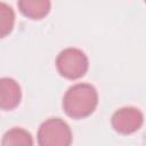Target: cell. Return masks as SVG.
Masks as SVG:
<instances>
[{"mask_svg":"<svg viewBox=\"0 0 146 146\" xmlns=\"http://www.w3.org/2000/svg\"><path fill=\"white\" fill-rule=\"evenodd\" d=\"M98 105V92L90 83H76L67 89L63 97V110L72 119L91 115Z\"/></svg>","mask_w":146,"mask_h":146,"instance_id":"1","label":"cell"},{"mask_svg":"<svg viewBox=\"0 0 146 146\" xmlns=\"http://www.w3.org/2000/svg\"><path fill=\"white\" fill-rule=\"evenodd\" d=\"M58 73L68 80L82 78L89 67V60L84 51L79 48L70 47L62 50L56 57Z\"/></svg>","mask_w":146,"mask_h":146,"instance_id":"2","label":"cell"},{"mask_svg":"<svg viewBox=\"0 0 146 146\" xmlns=\"http://www.w3.org/2000/svg\"><path fill=\"white\" fill-rule=\"evenodd\" d=\"M39 146H71L72 130L59 117H50L41 123L38 130Z\"/></svg>","mask_w":146,"mask_h":146,"instance_id":"3","label":"cell"},{"mask_svg":"<svg viewBox=\"0 0 146 146\" xmlns=\"http://www.w3.org/2000/svg\"><path fill=\"white\" fill-rule=\"evenodd\" d=\"M112 127L122 135H130L138 131L144 123V114L133 106L121 107L112 115Z\"/></svg>","mask_w":146,"mask_h":146,"instance_id":"4","label":"cell"},{"mask_svg":"<svg viewBox=\"0 0 146 146\" xmlns=\"http://www.w3.org/2000/svg\"><path fill=\"white\" fill-rule=\"evenodd\" d=\"M22 99V89L13 78H0V110L11 111L17 107Z\"/></svg>","mask_w":146,"mask_h":146,"instance_id":"5","label":"cell"},{"mask_svg":"<svg viewBox=\"0 0 146 146\" xmlns=\"http://www.w3.org/2000/svg\"><path fill=\"white\" fill-rule=\"evenodd\" d=\"M17 6L24 16L31 19H41L50 11L51 2L48 0H19Z\"/></svg>","mask_w":146,"mask_h":146,"instance_id":"6","label":"cell"},{"mask_svg":"<svg viewBox=\"0 0 146 146\" xmlns=\"http://www.w3.org/2000/svg\"><path fill=\"white\" fill-rule=\"evenodd\" d=\"M1 146H33V137L27 130L15 127L6 131Z\"/></svg>","mask_w":146,"mask_h":146,"instance_id":"7","label":"cell"},{"mask_svg":"<svg viewBox=\"0 0 146 146\" xmlns=\"http://www.w3.org/2000/svg\"><path fill=\"white\" fill-rule=\"evenodd\" d=\"M15 11L6 2L0 1V39L7 36L14 29Z\"/></svg>","mask_w":146,"mask_h":146,"instance_id":"8","label":"cell"}]
</instances>
